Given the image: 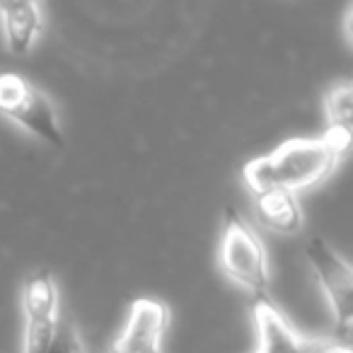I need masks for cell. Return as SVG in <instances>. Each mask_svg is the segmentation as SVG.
<instances>
[{"label":"cell","instance_id":"6da1fadb","mask_svg":"<svg viewBox=\"0 0 353 353\" xmlns=\"http://www.w3.org/2000/svg\"><path fill=\"white\" fill-rule=\"evenodd\" d=\"M351 145V133L327 128L319 138H293L269 155L254 157L245 165L242 176L252 192L285 189L303 192L319 184L336 167L339 157Z\"/></svg>","mask_w":353,"mask_h":353},{"label":"cell","instance_id":"7a4b0ae2","mask_svg":"<svg viewBox=\"0 0 353 353\" xmlns=\"http://www.w3.org/2000/svg\"><path fill=\"white\" fill-rule=\"evenodd\" d=\"M221 269L232 283L250 290L254 298L269 295V259L261 237L245 221L240 211L232 206L223 213V232H221V250H218Z\"/></svg>","mask_w":353,"mask_h":353},{"label":"cell","instance_id":"3957f363","mask_svg":"<svg viewBox=\"0 0 353 353\" xmlns=\"http://www.w3.org/2000/svg\"><path fill=\"white\" fill-rule=\"evenodd\" d=\"M0 114L49 145L63 148V133H61L54 107L22 75L0 73Z\"/></svg>","mask_w":353,"mask_h":353},{"label":"cell","instance_id":"277c9868","mask_svg":"<svg viewBox=\"0 0 353 353\" xmlns=\"http://www.w3.org/2000/svg\"><path fill=\"white\" fill-rule=\"evenodd\" d=\"M310 266L327 295L334 317V334L346 343L353 329V271L322 237H312L305 247Z\"/></svg>","mask_w":353,"mask_h":353},{"label":"cell","instance_id":"5b68a950","mask_svg":"<svg viewBox=\"0 0 353 353\" xmlns=\"http://www.w3.org/2000/svg\"><path fill=\"white\" fill-rule=\"evenodd\" d=\"M172 312L157 298H136L128 305L126 324L109 343V353H165Z\"/></svg>","mask_w":353,"mask_h":353},{"label":"cell","instance_id":"8992f818","mask_svg":"<svg viewBox=\"0 0 353 353\" xmlns=\"http://www.w3.org/2000/svg\"><path fill=\"white\" fill-rule=\"evenodd\" d=\"M256 334H259V348L256 353H312V339H305L293 329L285 314L274 305V300L254 298L252 303Z\"/></svg>","mask_w":353,"mask_h":353},{"label":"cell","instance_id":"52a82bcc","mask_svg":"<svg viewBox=\"0 0 353 353\" xmlns=\"http://www.w3.org/2000/svg\"><path fill=\"white\" fill-rule=\"evenodd\" d=\"M0 25L8 49L25 56L41 32V10L37 0H0Z\"/></svg>","mask_w":353,"mask_h":353},{"label":"cell","instance_id":"ba28073f","mask_svg":"<svg viewBox=\"0 0 353 353\" xmlns=\"http://www.w3.org/2000/svg\"><path fill=\"white\" fill-rule=\"evenodd\" d=\"M254 194V208L259 221L269 230H276L281 235L298 232L303 225V213H300L298 199L293 192L285 189H259Z\"/></svg>","mask_w":353,"mask_h":353},{"label":"cell","instance_id":"9c48e42d","mask_svg":"<svg viewBox=\"0 0 353 353\" xmlns=\"http://www.w3.org/2000/svg\"><path fill=\"white\" fill-rule=\"evenodd\" d=\"M324 114H327L329 128L353 133V85L339 83L324 94Z\"/></svg>","mask_w":353,"mask_h":353},{"label":"cell","instance_id":"30bf717a","mask_svg":"<svg viewBox=\"0 0 353 353\" xmlns=\"http://www.w3.org/2000/svg\"><path fill=\"white\" fill-rule=\"evenodd\" d=\"M80 346H83V341H80L75 324L70 322V319H61L59 317L54 339H51L49 351H46V353H75Z\"/></svg>","mask_w":353,"mask_h":353},{"label":"cell","instance_id":"8fae6325","mask_svg":"<svg viewBox=\"0 0 353 353\" xmlns=\"http://www.w3.org/2000/svg\"><path fill=\"white\" fill-rule=\"evenodd\" d=\"M312 353H351V348L341 341H314Z\"/></svg>","mask_w":353,"mask_h":353},{"label":"cell","instance_id":"7c38bea8","mask_svg":"<svg viewBox=\"0 0 353 353\" xmlns=\"http://www.w3.org/2000/svg\"><path fill=\"white\" fill-rule=\"evenodd\" d=\"M75 353H88V351H85V346H80V348H78V351H75Z\"/></svg>","mask_w":353,"mask_h":353}]
</instances>
